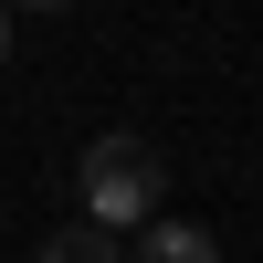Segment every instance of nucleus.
I'll list each match as a JSON object with an SVG mask.
<instances>
[{
	"mask_svg": "<svg viewBox=\"0 0 263 263\" xmlns=\"http://www.w3.org/2000/svg\"><path fill=\"white\" fill-rule=\"evenodd\" d=\"M126 263H221V242H211L200 221H147V232H137V253H126Z\"/></svg>",
	"mask_w": 263,
	"mask_h": 263,
	"instance_id": "nucleus-2",
	"label": "nucleus"
},
{
	"mask_svg": "<svg viewBox=\"0 0 263 263\" xmlns=\"http://www.w3.org/2000/svg\"><path fill=\"white\" fill-rule=\"evenodd\" d=\"M168 168L147 137H95L84 147V221L95 232H147V211H158Z\"/></svg>",
	"mask_w": 263,
	"mask_h": 263,
	"instance_id": "nucleus-1",
	"label": "nucleus"
},
{
	"mask_svg": "<svg viewBox=\"0 0 263 263\" xmlns=\"http://www.w3.org/2000/svg\"><path fill=\"white\" fill-rule=\"evenodd\" d=\"M42 263H126V242H116V232H95V221H63L53 242H42Z\"/></svg>",
	"mask_w": 263,
	"mask_h": 263,
	"instance_id": "nucleus-3",
	"label": "nucleus"
},
{
	"mask_svg": "<svg viewBox=\"0 0 263 263\" xmlns=\"http://www.w3.org/2000/svg\"><path fill=\"white\" fill-rule=\"evenodd\" d=\"M0 53H11V11H0Z\"/></svg>",
	"mask_w": 263,
	"mask_h": 263,
	"instance_id": "nucleus-4",
	"label": "nucleus"
}]
</instances>
